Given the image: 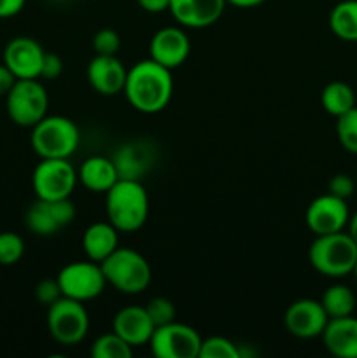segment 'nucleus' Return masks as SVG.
<instances>
[{
  "mask_svg": "<svg viewBox=\"0 0 357 358\" xmlns=\"http://www.w3.org/2000/svg\"><path fill=\"white\" fill-rule=\"evenodd\" d=\"M51 2H69V0H51Z\"/></svg>",
  "mask_w": 357,
  "mask_h": 358,
  "instance_id": "obj_41",
  "label": "nucleus"
},
{
  "mask_svg": "<svg viewBox=\"0 0 357 358\" xmlns=\"http://www.w3.org/2000/svg\"><path fill=\"white\" fill-rule=\"evenodd\" d=\"M107 220L119 233L142 229L149 217V194L140 180L119 178L105 192Z\"/></svg>",
  "mask_w": 357,
  "mask_h": 358,
  "instance_id": "obj_2",
  "label": "nucleus"
},
{
  "mask_svg": "<svg viewBox=\"0 0 357 358\" xmlns=\"http://www.w3.org/2000/svg\"><path fill=\"white\" fill-rule=\"evenodd\" d=\"M230 6L240 7V9H251V7H258L265 3L266 0H226Z\"/></svg>",
  "mask_w": 357,
  "mask_h": 358,
  "instance_id": "obj_38",
  "label": "nucleus"
},
{
  "mask_svg": "<svg viewBox=\"0 0 357 358\" xmlns=\"http://www.w3.org/2000/svg\"><path fill=\"white\" fill-rule=\"evenodd\" d=\"M200 358H240V348L223 336L202 339Z\"/></svg>",
  "mask_w": 357,
  "mask_h": 358,
  "instance_id": "obj_28",
  "label": "nucleus"
},
{
  "mask_svg": "<svg viewBox=\"0 0 357 358\" xmlns=\"http://www.w3.org/2000/svg\"><path fill=\"white\" fill-rule=\"evenodd\" d=\"M126 100L142 114H158L168 107L174 94L172 70L147 58L128 69L125 83Z\"/></svg>",
  "mask_w": 357,
  "mask_h": 358,
  "instance_id": "obj_1",
  "label": "nucleus"
},
{
  "mask_svg": "<svg viewBox=\"0 0 357 358\" xmlns=\"http://www.w3.org/2000/svg\"><path fill=\"white\" fill-rule=\"evenodd\" d=\"M191 52V41L181 27H164L153 35L149 58L167 69L175 70L184 65Z\"/></svg>",
  "mask_w": 357,
  "mask_h": 358,
  "instance_id": "obj_15",
  "label": "nucleus"
},
{
  "mask_svg": "<svg viewBox=\"0 0 357 358\" xmlns=\"http://www.w3.org/2000/svg\"><path fill=\"white\" fill-rule=\"evenodd\" d=\"M321 303L329 318L349 317V315H354L357 306L354 290L350 287L342 285V283H335V285L328 287L326 292L322 294Z\"/></svg>",
  "mask_w": 357,
  "mask_h": 358,
  "instance_id": "obj_25",
  "label": "nucleus"
},
{
  "mask_svg": "<svg viewBox=\"0 0 357 358\" xmlns=\"http://www.w3.org/2000/svg\"><path fill=\"white\" fill-rule=\"evenodd\" d=\"M79 175L69 159H41L31 173V187L38 199H65L76 189Z\"/></svg>",
  "mask_w": 357,
  "mask_h": 358,
  "instance_id": "obj_9",
  "label": "nucleus"
},
{
  "mask_svg": "<svg viewBox=\"0 0 357 358\" xmlns=\"http://www.w3.org/2000/svg\"><path fill=\"white\" fill-rule=\"evenodd\" d=\"M132 355L133 346H130L114 331L102 334L91 346V357L93 358H130Z\"/></svg>",
  "mask_w": 357,
  "mask_h": 358,
  "instance_id": "obj_26",
  "label": "nucleus"
},
{
  "mask_svg": "<svg viewBox=\"0 0 357 358\" xmlns=\"http://www.w3.org/2000/svg\"><path fill=\"white\" fill-rule=\"evenodd\" d=\"M146 13L160 14L170 9V0H136Z\"/></svg>",
  "mask_w": 357,
  "mask_h": 358,
  "instance_id": "obj_37",
  "label": "nucleus"
},
{
  "mask_svg": "<svg viewBox=\"0 0 357 358\" xmlns=\"http://www.w3.org/2000/svg\"><path fill=\"white\" fill-rule=\"evenodd\" d=\"M154 324L144 306H126L115 313L112 320V331L121 336L130 346L149 345L154 332Z\"/></svg>",
  "mask_w": 357,
  "mask_h": 358,
  "instance_id": "obj_18",
  "label": "nucleus"
},
{
  "mask_svg": "<svg viewBox=\"0 0 357 358\" xmlns=\"http://www.w3.org/2000/svg\"><path fill=\"white\" fill-rule=\"evenodd\" d=\"M356 182H357V175H356Z\"/></svg>",
  "mask_w": 357,
  "mask_h": 358,
  "instance_id": "obj_42",
  "label": "nucleus"
},
{
  "mask_svg": "<svg viewBox=\"0 0 357 358\" xmlns=\"http://www.w3.org/2000/svg\"><path fill=\"white\" fill-rule=\"evenodd\" d=\"M346 233H349L350 238L357 243V212L350 215L349 224H346Z\"/></svg>",
  "mask_w": 357,
  "mask_h": 358,
  "instance_id": "obj_39",
  "label": "nucleus"
},
{
  "mask_svg": "<svg viewBox=\"0 0 357 358\" xmlns=\"http://www.w3.org/2000/svg\"><path fill=\"white\" fill-rule=\"evenodd\" d=\"M63 294L59 289V283L56 278H46L41 280L35 287V299L38 301L44 306H51L52 303H56L58 299H62Z\"/></svg>",
  "mask_w": 357,
  "mask_h": 358,
  "instance_id": "obj_32",
  "label": "nucleus"
},
{
  "mask_svg": "<svg viewBox=\"0 0 357 358\" xmlns=\"http://www.w3.org/2000/svg\"><path fill=\"white\" fill-rule=\"evenodd\" d=\"M76 206L70 198L55 201L37 198L24 213V224L37 236H52L63 227L70 226L76 219Z\"/></svg>",
  "mask_w": 357,
  "mask_h": 358,
  "instance_id": "obj_11",
  "label": "nucleus"
},
{
  "mask_svg": "<svg viewBox=\"0 0 357 358\" xmlns=\"http://www.w3.org/2000/svg\"><path fill=\"white\" fill-rule=\"evenodd\" d=\"M115 168H118L119 178H130V180H140L153 163V152L150 147L144 145L142 142H132L122 145L112 157Z\"/></svg>",
  "mask_w": 357,
  "mask_h": 358,
  "instance_id": "obj_22",
  "label": "nucleus"
},
{
  "mask_svg": "<svg viewBox=\"0 0 357 358\" xmlns=\"http://www.w3.org/2000/svg\"><path fill=\"white\" fill-rule=\"evenodd\" d=\"M349 219L350 210L346 199L338 198L331 192L315 198L304 212V222L315 236L345 231Z\"/></svg>",
  "mask_w": 357,
  "mask_h": 358,
  "instance_id": "obj_12",
  "label": "nucleus"
},
{
  "mask_svg": "<svg viewBox=\"0 0 357 358\" xmlns=\"http://www.w3.org/2000/svg\"><path fill=\"white\" fill-rule=\"evenodd\" d=\"M144 308H146L147 315L153 320L154 327L175 322L177 310H175V304L170 299H167V297H153Z\"/></svg>",
  "mask_w": 357,
  "mask_h": 358,
  "instance_id": "obj_30",
  "label": "nucleus"
},
{
  "mask_svg": "<svg viewBox=\"0 0 357 358\" xmlns=\"http://www.w3.org/2000/svg\"><path fill=\"white\" fill-rule=\"evenodd\" d=\"M63 72V62L56 52H48L46 51L44 59H42V69H41V77L38 79L46 80H55L62 76Z\"/></svg>",
  "mask_w": 357,
  "mask_h": 358,
  "instance_id": "obj_34",
  "label": "nucleus"
},
{
  "mask_svg": "<svg viewBox=\"0 0 357 358\" xmlns=\"http://www.w3.org/2000/svg\"><path fill=\"white\" fill-rule=\"evenodd\" d=\"M83 248L88 259L102 262L119 248V231L111 222H94L83 234Z\"/></svg>",
  "mask_w": 357,
  "mask_h": 358,
  "instance_id": "obj_20",
  "label": "nucleus"
},
{
  "mask_svg": "<svg viewBox=\"0 0 357 358\" xmlns=\"http://www.w3.org/2000/svg\"><path fill=\"white\" fill-rule=\"evenodd\" d=\"M356 178H352L346 173H336L335 177H331V180L328 184V192H331V194L338 196L342 199H349L356 192Z\"/></svg>",
  "mask_w": 357,
  "mask_h": 358,
  "instance_id": "obj_33",
  "label": "nucleus"
},
{
  "mask_svg": "<svg viewBox=\"0 0 357 358\" xmlns=\"http://www.w3.org/2000/svg\"><path fill=\"white\" fill-rule=\"evenodd\" d=\"M56 280H58L63 297L80 301V303L97 299L107 287L100 262H94L91 259L63 266Z\"/></svg>",
  "mask_w": 357,
  "mask_h": 358,
  "instance_id": "obj_8",
  "label": "nucleus"
},
{
  "mask_svg": "<svg viewBox=\"0 0 357 358\" xmlns=\"http://www.w3.org/2000/svg\"><path fill=\"white\" fill-rule=\"evenodd\" d=\"M79 180L88 191L107 192L119 180L114 161L105 156H91L84 159L79 170Z\"/></svg>",
  "mask_w": 357,
  "mask_h": 358,
  "instance_id": "obj_21",
  "label": "nucleus"
},
{
  "mask_svg": "<svg viewBox=\"0 0 357 358\" xmlns=\"http://www.w3.org/2000/svg\"><path fill=\"white\" fill-rule=\"evenodd\" d=\"M30 143L41 159H69L80 143V129L65 115H46L31 128Z\"/></svg>",
  "mask_w": 357,
  "mask_h": 358,
  "instance_id": "obj_3",
  "label": "nucleus"
},
{
  "mask_svg": "<svg viewBox=\"0 0 357 358\" xmlns=\"http://www.w3.org/2000/svg\"><path fill=\"white\" fill-rule=\"evenodd\" d=\"M107 285L121 294L136 296L147 290L153 278V269L140 252L119 247L105 261L100 262Z\"/></svg>",
  "mask_w": 357,
  "mask_h": 358,
  "instance_id": "obj_5",
  "label": "nucleus"
},
{
  "mask_svg": "<svg viewBox=\"0 0 357 358\" xmlns=\"http://www.w3.org/2000/svg\"><path fill=\"white\" fill-rule=\"evenodd\" d=\"M336 136L346 152L357 156V105L336 117Z\"/></svg>",
  "mask_w": 357,
  "mask_h": 358,
  "instance_id": "obj_27",
  "label": "nucleus"
},
{
  "mask_svg": "<svg viewBox=\"0 0 357 358\" xmlns=\"http://www.w3.org/2000/svg\"><path fill=\"white\" fill-rule=\"evenodd\" d=\"M7 115L21 128H34L48 115L49 96L38 79H18L6 94Z\"/></svg>",
  "mask_w": 357,
  "mask_h": 358,
  "instance_id": "obj_6",
  "label": "nucleus"
},
{
  "mask_svg": "<svg viewBox=\"0 0 357 358\" xmlns=\"http://www.w3.org/2000/svg\"><path fill=\"white\" fill-rule=\"evenodd\" d=\"M48 331L56 343L79 345L90 331V317L80 301L62 297L48 308Z\"/></svg>",
  "mask_w": 357,
  "mask_h": 358,
  "instance_id": "obj_7",
  "label": "nucleus"
},
{
  "mask_svg": "<svg viewBox=\"0 0 357 358\" xmlns=\"http://www.w3.org/2000/svg\"><path fill=\"white\" fill-rule=\"evenodd\" d=\"M126 76H128V69L122 65L118 56L97 55L86 70L90 86L104 96H115L122 93Z\"/></svg>",
  "mask_w": 357,
  "mask_h": 358,
  "instance_id": "obj_17",
  "label": "nucleus"
},
{
  "mask_svg": "<svg viewBox=\"0 0 357 358\" xmlns=\"http://www.w3.org/2000/svg\"><path fill=\"white\" fill-rule=\"evenodd\" d=\"M16 76L7 69L6 63H0V96H6L7 93L10 91V87L14 86L16 83Z\"/></svg>",
  "mask_w": 357,
  "mask_h": 358,
  "instance_id": "obj_36",
  "label": "nucleus"
},
{
  "mask_svg": "<svg viewBox=\"0 0 357 358\" xmlns=\"http://www.w3.org/2000/svg\"><path fill=\"white\" fill-rule=\"evenodd\" d=\"M44 55V48L35 38L18 35L4 48V63L16 79H38Z\"/></svg>",
  "mask_w": 357,
  "mask_h": 358,
  "instance_id": "obj_14",
  "label": "nucleus"
},
{
  "mask_svg": "<svg viewBox=\"0 0 357 358\" xmlns=\"http://www.w3.org/2000/svg\"><path fill=\"white\" fill-rule=\"evenodd\" d=\"M149 346L158 358H200L202 336L191 325L170 322L154 329Z\"/></svg>",
  "mask_w": 357,
  "mask_h": 358,
  "instance_id": "obj_10",
  "label": "nucleus"
},
{
  "mask_svg": "<svg viewBox=\"0 0 357 358\" xmlns=\"http://www.w3.org/2000/svg\"><path fill=\"white\" fill-rule=\"evenodd\" d=\"M312 268L328 278L352 275L357 262V243L345 231L315 236L308 250Z\"/></svg>",
  "mask_w": 357,
  "mask_h": 358,
  "instance_id": "obj_4",
  "label": "nucleus"
},
{
  "mask_svg": "<svg viewBox=\"0 0 357 358\" xmlns=\"http://www.w3.org/2000/svg\"><path fill=\"white\" fill-rule=\"evenodd\" d=\"M24 241L13 231L0 233V266H14L23 259Z\"/></svg>",
  "mask_w": 357,
  "mask_h": 358,
  "instance_id": "obj_29",
  "label": "nucleus"
},
{
  "mask_svg": "<svg viewBox=\"0 0 357 358\" xmlns=\"http://www.w3.org/2000/svg\"><path fill=\"white\" fill-rule=\"evenodd\" d=\"M321 338L331 355L338 358H357V318L352 315L329 318Z\"/></svg>",
  "mask_w": 357,
  "mask_h": 358,
  "instance_id": "obj_19",
  "label": "nucleus"
},
{
  "mask_svg": "<svg viewBox=\"0 0 357 358\" xmlns=\"http://www.w3.org/2000/svg\"><path fill=\"white\" fill-rule=\"evenodd\" d=\"M329 28L345 42H357V0H340L329 13Z\"/></svg>",
  "mask_w": 357,
  "mask_h": 358,
  "instance_id": "obj_23",
  "label": "nucleus"
},
{
  "mask_svg": "<svg viewBox=\"0 0 357 358\" xmlns=\"http://www.w3.org/2000/svg\"><path fill=\"white\" fill-rule=\"evenodd\" d=\"M354 276H356V280H357V262H356V266H354Z\"/></svg>",
  "mask_w": 357,
  "mask_h": 358,
  "instance_id": "obj_40",
  "label": "nucleus"
},
{
  "mask_svg": "<svg viewBox=\"0 0 357 358\" xmlns=\"http://www.w3.org/2000/svg\"><path fill=\"white\" fill-rule=\"evenodd\" d=\"M329 317L321 301L298 299L290 304L284 315V325L294 338L314 339L322 336Z\"/></svg>",
  "mask_w": 357,
  "mask_h": 358,
  "instance_id": "obj_13",
  "label": "nucleus"
},
{
  "mask_svg": "<svg viewBox=\"0 0 357 358\" xmlns=\"http://www.w3.org/2000/svg\"><path fill=\"white\" fill-rule=\"evenodd\" d=\"M226 0H170V13L181 27L202 30L220 20Z\"/></svg>",
  "mask_w": 357,
  "mask_h": 358,
  "instance_id": "obj_16",
  "label": "nucleus"
},
{
  "mask_svg": "<svg viewBox=\"0 0 357 358\" xmlns=\"http://www.w3.org/2000/svg\"><path fill=\"white\" fill-rule=\"evenodd\" d=\"M321 105L329 115L340 117L350 108L356 107V91L343 80H332V83L326 84V87L322 90Z\"/></svg>",
  "mask_w": 357,
  "mask_h": 358,
  "instance_id": "obj_24",
  "label": "nucleus"
},
{
  "mask_svg": "<svg viewBox=\"0 0 357 358\" xmlns=\"http://www.w3.org/2000/svg\"><path fill=\"white\" fill-rule=\"evenodd\" d=\"M93 49L97 55L118 56L119 49H121V37L112 28H102L94 34Z\"/></svg>",
  "mask_w": 357,
  "mask_h": 358,
  "instance_id": "obj_31",
  "label": "nucleus"
},
{
  "mask_svg": "<svg viewBox=\"0 0 357 358\" xmlns=\"http://www.w3.org/2000/svg\"><path fill=\"white\" fill-rule=\"evenodd\" d=\"M27 0H0V20L14 17L23 10Z\"/></svg>",
  "mask_w": 357,
  "mask_h": 358,
  "instance_id": "obj_35",
  "label": "nucleus"
}]
</instances>
